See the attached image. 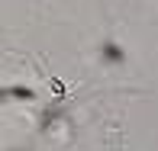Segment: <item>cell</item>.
I'll use <instances>...</instances> for the list:
<instances>
[{"instance_id": "6da1fadb", "label": "cell", "mask_w": 158, "mask_h": 151, "mask_svg": "<svg viewBox=\"0 0 158 151\" xmlns=\"http://www.w3.org/2000/svg\"><path fill=\"white\" fill-rule=\"evenodd\" d=\"M103 58L106 61H123L126 55H123V48H119L116 42H106V45H103Z\"/></svg>"}, {"instance_id": "7a4b0ae2", "label": "cell", "mask_w": 158, "mask_h": 151, "mask_svg": "<svg viewBox=\"0 0 158 151\" xmlns=\"http://www.w3.org/2000/svg\"><path fill=\"white\" fill-rule=\"evenodd\" d=\"M3 97H16V100H35V93L29 87H6Z\"/></svg>"}]
</instances>
